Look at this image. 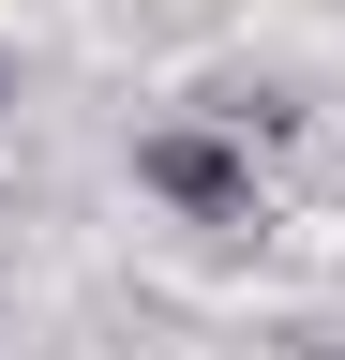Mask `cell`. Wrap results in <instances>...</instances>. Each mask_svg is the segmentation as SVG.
Instances as JSON below:
<instances>
[{
    "mask_svg": "<svg viewBox=\"0 0 345 360\" xmlns=\"http://www.w3.org/2000/svg\"><path fill=\"white\" fill-rule=\"evenodd\" d=\"M0 105H15V75H0Z\"/></svg>",
    "mask_w": 345,
    "mask_h": 360,
    "instance_id": "2",
    "label": "cell"
},
{
    "mask_svg": "<svg viewBox=\"0 0 345 360\" xmlns=\"http://www.w3.org/2000/svg\"><path fill=\"white\" fill-rule=\"evenodd\" d=\"M136 180L165 210H195V225H255V165H240V135H210V120H150L136 135Z\"/></svg>",
    "mask_w": 345,
    "mask_h": 360,
    "instance_id": "1",
    "label": "cell"
}]
</instances>
